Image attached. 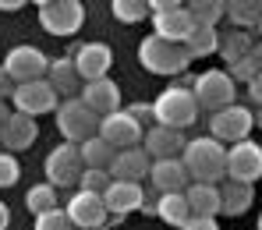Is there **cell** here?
I'll use <instances>...</instances> for the list:
<instances>
[{
    "mask_svg": "<svg viewBox=\"0 0 262 230\" xmlns=\"http://www.w3.org/2000/svg\"><path fill=\"white\" fill-rule=\"evenodd\" d=\"M177 159H181L188 181H195V184H216L227 177V145H220L216 138H209V135L188 142Z\"/></svg>",
    "mask_w": 262,
    "mask_h": 230,
    "instance_id": "obj_1",
    "label": "cell"
},
{
    "mask_svg": "<svg viewBox=\"0 0 262 230\" xmlns=\"http://www.w3.org/2000/svg\"><path fill=\"white\" fill-rule=\"evenodd\" d=\"M199 113L202 110H199V103H195V96H191L188 85H167L152 99V124H160V128L184 131L188 124L199 121Z\"/></svg>",
    "mask_w": 262,
    "mask_h": 230,
    "instance_id": "obj_2",
    "label": "cell"
},
{
    "mask_svg": "<svg viewBox=\"0 0 262 230\" xmlns=\"http://www.w3.org/2000/svg\"><path fill=\"white\" fill-rule=\"evenodd\" d=\"M138 64L149 71V75H181L191 60H188V53H184V46L177 43H167V39H160V36H145L142 43H138Z\"/></svg>",
    "mask_w": 262,
    "mask_h": 230,
    "instance_id": "obj_3",
    "label": "cell"
},
{
    "mask_svg": "<svg viewBox=\"0 0 262 230\" xmlns=\"http://www.w3.org/2000/svg\"><path fill=\"white\" fill-rule=\"evenodd\" d=\"M149 18H152V36L167 39V43H184L188 32L195 29L191 14H188V4H177V0H152L149 4Z\"/></svg>",
    "mask_w": 262,
    "mask_h": 230,
    "instance_id": "obj_4",
    "label": "cell"
},
{
    "mask_svg": "<svg viewBox=\"0 0 262 230\" xmlns=\"http://www.w3.org/2000/svg\"><path fill=\"white\" fill-rule=\"evenodd\" d=\"M255 128V113L252 106H241V103H230L216 113H209V138H216L220 145H237L245 138H252Z\"/></svg>",
    "mask_w": 262,
    "mask_h": 230,
    "instance_id": "obj_5",
    "label": "cell"
},
{
    "mask_svg": "<svg viewBox=\"0 0 262 230\" xmlns=\"http://www.w3.org/2000/svg\"><path fill=\"white\" fill-rule=\"evenodd\" d=\"M39 25L50 36H75L85 25V4L82 0H43L39 4Z\"/></svg>",
    "mask_w": 262,
    "mask_h": 230,
    "instance_id": "obj_6",
    "label": "cell"
},
{
    "mask_svg": "<svg viewBox=\"0 0 262 230\" xmlns=\"http://www.w3.org/2000/svg\"><path fill=\"white\" fill-rule=\"evenodd\" d=\"M191 96H195L199 110L216 113V110H223V106L234 103L237 85H234V78H230L223 67H209V71H202V75L191 82Z\"/></svg>",
    "mask_w": 262,
    "mask_h": 230,
    "instance_id": "obj_7",
    "label": "cell"
},
{
    "mask_svg": "<svg viewBox=\"0 0 262 230\" xmlns=\"http://www.w3.org/2000/svg\"><path fill=\"white\" fill-rule=\"evenodd\" d=\"M82 170H85L82 152H78V145H71V142L53 145V149L46 152V159H43V174H46V184H50V188H75V184L82 181Z\"/></svg>",
    "mask_w": 262,
    "mask_h": 230,
    "instance_id": "obj_8",
    "label": "cell"
},
{
    "mask_svg": "<svg viewBox=\"0 0 262 230\" xmlns=\"http://www.w3.org/2000/svg\"><path fill=\"white\" fill-rule=\"evenodd\" d=\"M53 117H57V128H60L64 142H71V145H82L85 138H92L99 131V117L89 110L82 99H60Z\"/></svg>",
    "mask_w": 262,
    "mask_h": 230,
    "instance_id": "obj_9",
    "label": "cell"
},
{
    "mask_svg": "<svg viewBox=\"0 0 262 230\" xmlns=\"http://www.w3.org/2000/svg\"><path fill=\"white\" fill-rule=\"evenodd\" d=\"M262 177V145L245 138L237 145H227V181H241L252 184Z\"/></svg>",
    "mask_w": 262,
    "mask_h": 230,
    "instance_id": "obj_10",
    "label": "cell"
},
{
    "mask_svg": "<svg viewBox=\"0 0 262 230\" xmlns=\"http://www.w3.org/2000/svg\"><path fill=\"white\" fill-rule=\"evenodd\" d=\"M0 67L11 75L14 85H25V82H39V78H46L50 57H46L39 46H14V50L4 57Z\"/></svg>",
    "mask_w": 262,
    "mask_h": 230,
    "instance_id": "obj_11",
    "label": "cell"
},
{
    "mask_svg": "<svg viewBox=\"0 0 262 230\" xmlns=\"http://www.w3.org/2000/svg\"><path fill=\"white\" fill-rule=\"evenodd\" d=\"M11 106L14 113H25V117H43V113H53L60 106L57 92L50 89V82L39 78V82H25V85H14V96H11Z\"/></svg>",
    "mask_w": 262,
    "mask_h": 230,
    "instance_id": "obj_12",
    "label": "cell"
},
{
    "mask_svg": "<svg viewBox=\"0 0 262 230\" xmlns=\"http://www.w3.org/2000/svg\"><path fill=\"white\" fill-rule=\"evenodd\" d=\"M71 64H75V71H78V78L82 82H99V78H110V67H114V50L106 43H82L75 46V53H71Z\"/></svg>",
    "mask_w": 262,
    "mask_h": 230,
    "instance_id": "obj_13",
    "label": "cell"
},
{
    "mask_svg": "<svg viewBox=\"0 0 262 230\" xmlns=\"http://www.w3.org/2000/svg\"><path fill=\"white\" fill-rule=\"evenodd\" d=\"M96 135L103 138L110 149H131V145H142L145 128L131 117L128 110H117V113L99 117V131H96Z\"/></svg>",
    "mask_w": 262,
    "mask_h": 230,
    "instance_id": "obj_14",
    "label": "cell"
},
{
    "mask_svg": "<svg viewBox=\"0 0 262 230\" xmlns=\"http://www.w3.org/2000/svg\"><path fill=\"white\" fill-rule=\"evenodd\" d=\"M64 216L71 220L75 230H92V227H106V205H103V195H92V191H75L64 205Z\"/></svg>",
    "mask_w": 262,
    "mask_h": 230,
    "instance_id": "obj_15",
    "label": "cell"
},
{
    "mask_svg": "<svg viewBox=\"0 0 262 230\" xmlns=\"http://www.w3.org/2000/svg\"><path fill=\"white\" fill-rule=\"evenodd\" d=\"M149 167H152V159H149V152L142 149V145H131V149H117L114 152V163H110V181H131V184H142L149 177Z\"/></svg>",
    "mask_w": 262,
    "mask_h": 230,
    "instance_id": "obj_16",
    "label": "cell"
},
{
    "mask_svg": "<svg viewBox=\"0 0 262 230\" xmlns=\"http://www.w3.org/2000/svg\"><path fill=\"white\" fill-rule=\"evenodd\" d=\"M184 145H188L184 131L160 128V124L145 128V135H142V149L149 152V159H177V156L184 152Z\"/></svg>",
    "mask_w": 262,
    "mask_h": 230,
    "instance_id": "obj_17",
    "label": "cell"
},
{
    "mask_svg": "<svg viewBox=\"0 0 262 230\" xmlns=\"http://www.w3.org/2000/svg\"><path fill=\"white\" fill-rule=\"evenodd\" d=\"M145 202V188L131 181H110V188L103 191V205L110 216H128V213H138Z\"/></svg>",
    "mask_w": 262,
    "mask_h": 230,
    "instance_id": "obj_18",
    "label": "cell"
},
{
    "mask_svg": "<svg viewBox=\"0 0 262 230\" xmlns=\"http://www.w3.org/2000/svg\"><path fill=\"white\" fill-rule=\"evenodd\" d=\"M82 103L96 117H106V113H117L121 110V85L114 78H99V82H85L82 85Z\"/></svg>",
    "mask_w": 262,
    "mask_h": 230,
    "instance_id": "obj_19",
    "label": "cell"
},
{
    "mask_svg": "<svg viewBox=\"0 0 262 230\" xmlns=\"http://www.w3.org/2000/svg\"><path fill=\"white\" fill-rule=\"evenodd\" d=\"M36 138H39V124H36L32 117H25V113H14V110H11L4 131H0V149L14 156V152H25Z\"/></svg>",
    "mask_w": 262,
    "mask_h": 230,
    "instance_id": "obj_20",
    "label": "cell"
},
{
    "mask_svg": "<svg viewBox=\"0 0 262 230\" xmlns=\"http://www.w3.org/2000/svg\"><path fill=\"white\" fill-rule=\"evenodd\" d=\"M145 181H152L156 188V195H170V191H184L188 188V174H184V167H181V159H152V167H149V177Z\"/></svg>",
    "mask_w": 262,
    "mask_h": 230,
    "instance_id": "obj_21",
    "label": "cell"
},
{
    "mask_svg": "<svg viewBox=\"0 0 262 230\" xmlns=\"http://www.w3.org/2000/svg\"><path fill=\"white\" fill-rule=\"evenodd\" d=\"M46 82H50V89L57 92V99H78L82 78H78L71 57H57V60H50V67H46Z\"/></svg>",
    "mask_w": 262,
    "mask_h": 230,
    "instance_id": "obj_22",
    "label": "cell"
},
{
    "mask_svg": "<svg viewBox=\"0 0 262 230\" xmlns=\"http://www.w3.org/2000/svg\"><path fill=\"white\" fill-rule=\"evenodd\" d=\"M220 188V213L223 216H245L255 202V188L252 184H241V181H227L216 184Z\"/></svg>",
    "mask_w": 262,
    "mask_h": 230,
    "instance_id": "obj_23",
    "label": "cell"
},
{
    "mask_svg": "<svg viewBox=\"0 0 262 230\" xmlns=\"http://www.w3.org/2000/svg\"><path fill=\"white\" fill-rule=\"evenodd\" d=\"M262 46V39L255 32H241V29H230V32H223L220 36V57L227 60V67L230 64H237V60H245V57H252L255 50Z\"/></svg>",
    "mask_w": 262,
    "mask_h": 230,
    "instance_id": "obj_24",
    "label": "cell"
},
{
    "mask_svg": "<svg viewBox=\"0 0 262 230\" xmlns=\"http://www.w3.org/2000/svg\"><path fill=\"white\" fill-rule=\"evenodd\" d=\"M184 202H188V209H191V216H220V188L216 184H188L184 191Z\"/></svg>",
    "mask_w": 262,
    "mask_h": 230,
    "instance_id": "obj_25",
    "label": "cell"
},
{
    "mask_svg": "<svg viewBox=\"0 0 262 230\" xmlns=\"http://www.w3.org/2000/svg\"><path fill=\"white\" fill-rule=\"evenodd\" d=\"M223 18L234 21V29H241V32H255L262 21V0H227Z\"/></svg>",
    "mask_w": 262,
    "mask_h": 230,
    "instance_id": "obj_26",
    "label": "cell"
},
{
    "mask_svg": "<svg viewBox=\"0 0 262 230\" xmlns=\"http://www.w3.org/2000/svg\"><path fill=\"white\" fill-rule=\"evenodd\" d=\"M184 53H188V60H202V57H213L220 50V32L216 29H206V25H195L191 32H188V39H184Z\"/></svg>",
    "mask_w": 262,
    "mask_h": 230,
    "instance_id": "obj_27",
    "label": "cell"
},
{
    "mask_svg": "<svg viewBox=\"0 0 262 230\" xmlns=\"http://www.w3.org/2000/svg\"><path fill=\"white\" fill-rule=\"evenodd\" d=\"M156 216H160L167 227L181 230L188 220H191V209H188V202H184L181 191H170V195H160V198H156Z\"/></svg>",
    "mask_w": 262,
    "mask_h": 230,
    "instance_id": "obj_28",
    "label": "cell"
},
{
    "mask_svg": "<svg viewBox=\"0 0 262 230\" xmlns=\"http://www.w3.org/2000/svg\"><path fill=\"white\" fill-rule=\"evenodd\" d=\"M78 152H82L85 170H110V163H114V152H117V149H110L99 135H92V138H85V142L78 145Z\"/></svg>",
    "mask_w": 262,
    "mask_h": 230,
    "instance_id": "obj_29",
    "label": "cell"
},
{
    "mask_svg": "<svg viewBox=\"0 0 262 230\" xmlns=\"http://www.w3.org/2000/svg\"><path fill=\"white\" fill-rule=\"evenodd\" d=\"M25 209L32 213V216H43L50 209H60L57 205V188H50V184H32L29 188V195H25Z\"/></svg>",
    "mask_w": 262,
    "mask_h": 230,
    "instance_id": "obj_30",
    "label": "cell"
},
{
    "mask_svg": "<svg viewBox=\"0 0 262 230\" xmlns=\"http://www.w3.org/2000/svg\"><path fill=\"white\" fill-rule=\"evenodd\" d=\"M188 14L195 25L216 29V21L223 18V0H195V4H188Z\"/></svg>",
    "mask_w": 262,
    "mask_h": 230,
    "instance_id": "obj_31",
    "label": "cell"
},
{
    "mask_svg": "<svg viewBox=\"0 0 262 230\" xmlns=\"http://www.w3.org/2000/svg\"><path fill=\"white\" fill-rule=\"evenodd\" d=\"M110 14L124 25H135V21H145L149 18V0H114L110 4Z\"/></svg>",
    "mask_w": 262,
    "mask_h": 230,
    "instance_id": "obj_32",
    "label": "cell"
},
{
    "mask_svg": "<svg viewBox=\"0 0 262 230\" xmlns=\"http://www.w3.org/2000/svg\"><path fill=\"white\" fill-rule=\"evenodd\" d=\"M227 75L234 78V85H237V82H245V85H248L252 78H259V75H262V46L252 53V57H245V60L230 64V71H227Z\"/></svg>",
    "mask_w": 262,
    "mask_h": 230,
    "instance_id": "obj_33",
    "label": "cell"
},
{
    "mask_svg": "<svg viewBox=\"0 0 262 230\" xmlns=\"http://www.w3.org/2000/svg\"><path fill=\"white\" fill-rule=\"evenodd\" d=\"M18 177H21V163H18V156H11V152L0 149V188H14Z\"/></svg>",
    "mask_w": 262,
    "mask_h": 230,
    "instance_id": "obj_34",
    "label": "cell"
},
{
    "mask_svg": "<svg viewBox=\"0 0 262 230\" xmlns=\"http://www.w3.org/2000/svg\"><path fill=\"white\" fill-rule=\"evenodd\" d=\"M82 191H92V195H103L110 188V174L106 170H82Z\"/></svg>",
    "mask_w": 262,
    "mask_h": 230,
    "instance_id": "obj_35",
    "label": "cell"
},
{
    "mask_svg": "<svg viewBox=\"0 0 262 230\" xmlns=\"http://www.w3.org/2000/svg\"><path fill=\"white\" fill-rule=\"evenodd\" d=\"M36 230H75V227L64 216V209H50L43 216H36Z\"/></svg>",
    "mask_w": 262,
    "mask_h": 230,
    "instance_id": "obj_36",
    "label": "cell"
},
{
    "mask_svg": "<svg viewBox=\"0 0 262 230\" xmlns=\"http://www.w3.org/2000/svg\"><path fill=\"white\" fill-rule=\"evenodd\" d=\"M128 113L142 124V128H152V103H131Z\"/></svg>",
    "mask_w": 262,
    "mask_h": 230,
    "instance_id": "obj_37",
    "label": "cell"
},
{
    "mask_svg": "<svg viewBox=\"0 0 262 230\" xmlns=\"http://www.w3.org/2000/svg\"><path fill=\"white\" fill-rule=\"evenodd\" d=\"M181 230H220V223L213 220V216H191Z\"/></svg>",
    "mask_w": 262,
    "mask_h": 230,
    "instance_id": "obj_38",
    "label": "cell"
},
{
    "mask_svg": "<svg viewBox=\"0 0 262 230\" xmlns=\"http://www.w3.org/2000/svg\"><path fill=\"white\" fill-rule=\"evenodd\" d=\"M11 96H14V82H11V75L0 67V103H11Z\"/></svg>",
    "mask_w": 262,
    "mask_h": 230,
    "instance_id": "obj_39",
    "label": "cell"
},
{
    "mask_svg": "<svg viewBox=\"0 0 262 230\" xmlns=\"http://www.w3.org/2000/svg\"><path fill=\"white\" fill-rule=\"evenodd\" d=\"M248 96H252V106H255V110H262V75L248 82Z\"/></svg>",
    "mask_w": 262,
    "mask_h": 230,
    "instance_id": "obj_40",
    "label": "cell"
},
{
    "mask_svg": "<svg viewBox=\"0 0 262 230\" xmlns=\"http://www.w3.org/2000/svg\"><path fill=\"white\" fill-rule=\"evenodd\" d=\"M11 223V209H7V202H0V230H7Z\"/></svg>",
    "mask_w": 262,
    "mask_h": 230,
    "instance_id": "obj_41",
    "label": "cell"
},
{
    "mask_svg": "<svg viewBox=\"0 0 262 230\" xmlns=\"http://www.w3.org/2000/svg\"><path fill=\"white\" fill-rule=\"evenodd\" d=\"M21 0H0V11H18Z\"/></svg>",
    "mask_w": 262,
    "mask_h": 230,
    "instance_id": "obj_42",
    "label": "cell"
},
{
    "mask_svg": "<svg viewBox=\"0 0 262 230\" xmlns=\"http://www.w3.org/2000/svg\"><path fill=\"white\" fill-rule=\"evenodd\" d=\"M7 117H11V106H7V103H0V131H4V124H7Z\"/></svg>",
    "mask_w": 262,
    "mask_h": 230,
    "instance_id": "obj_43",
    "label": "cell"
},
{
    "mask_svg": "<svg viewBox=\"0 0 262 230\" xmlns=\"http://www.w3.org/2000/svg\"><path fill=\"white\" fill-rule=\"evenodd\" d=\"M255 128H262V110H255Z\"/></svg>",
    "mask_w": 262,
    "mask_h": 230,
    "instance_id": "obj_44",
    "label": "cell"
},
{
    "mask_svg": "<svg viewBox=\"0 0 262 230\" xmlns=\"http://www.w3.org/2000/svg\"><path fill=\"white\" fill-rule=\"evenodd\" d=\"M255 32H259V39H262V21H259V29H255Z\"/></svg>",
    "mask_w": 262,
    "mask_h": 230,
    "instance_id": "obj_45",
    "label": "cell"
},
{
    "mask_svg": "<svg viewBox=\"0 0 262 230\" xmlns=\"http://www.w3.org/2000/svg\"><path fill=\"white\" fill-rule=\"evenodd\" d=\"M92 230H110V227H92Z\"/></svg>",
    "mask_w": 262,
    "mask_h": 230,
    "instance_id": "obj_46",
    "label": "cell"
},
{
    "mask_svg": "<svg viewBox=\"0 0 262 230\" xmlns=\"http://www.w3.org/2000/svg\"><path fill=\"white\" fill-rule=\"evenodd\" d=\"M259 230H262V216H259Z\"/></svg>",
    "mask_w": 262,
    "mask_h": 230,
    "instance_id": "obj_47",
    "label": "cell"
}]
</instances>
